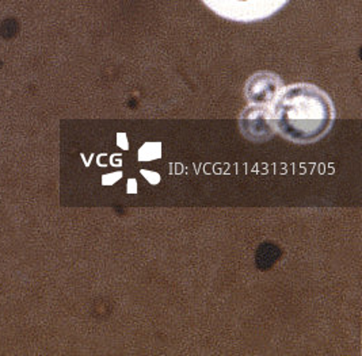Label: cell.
<instances>
[{
  "label": "cell",
  "mask_w": 362,
  "mask_h": 356,
  "mask_svg": "<svg viewBox=\"0 0 362 356\" xmlns=\"http://www.w3.org/2000/svg\"><path fill=\"white\" fill-rule=\"evenodd\" d=\"M240 129L243 136L255 143L269 140L274 131L272 109L267 106L252 105L240 117Z\"/></svg>",
  "instance_id": "3"
},
{
  "label": "cell",
  "mask_w": 362,
  "mask_h": 356,
  "mask_svg": "<svg viewBox=\"0 0 362 356\" xmlns=\"http://www.w3.org/2000/svg\"><path fill=\"white\" fill-rule=\"evenodd\" d=\"M281 90H282V84L277 75H273L269 72H261L250 78V81L246 84L245 94L251 105L269 106L270 103L273 105L274 99L280 94Z\"/></svg>",
  "instance_id": "4"
},
{
  "label": "cell",
  "mask_w": 362,
  "mask_h": 356,
  "mask_svg": "<svg viewBox=\"0 0 362 356\" xmlns=\"http://www.w3.org/2000/svg\"><path fill=\"white\" fill-rule=\"evenodd\" d=\"M272 117L282 137L297 144H311L329 133L335 110L325 91L300 83L281 90L273 102Z\"/></svg>",
  "instance_id": "1"
},
{
  "label": "cell",
  "mask_w": 362,
  "mask_h": 356,
  "mask_svg": "<svg viewBox=\"0 0 362 356\" xmlns=\"http://www.w3.org/2000/svg\"><path fill=\"white\" fill-rule=\"evenodd\" d=\"M291 0H202L214 14L240 23H251L277 14Z\"/></svg>",
  "instance_id": "2"
}]
</instances>
